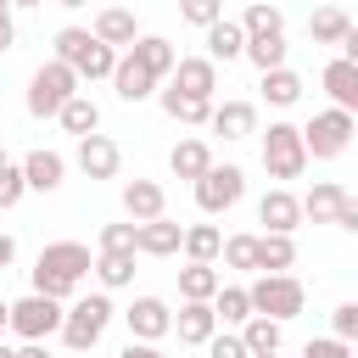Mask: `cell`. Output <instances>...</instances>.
<instances>
[{"label":"cell","mask_w":358,"mask_h":358,"mask_svg":"<svg viewBox=\"0 0 358 358\" xmlns=\"http://www.w3.org/2000/svg\"><path fill=\"white\" fill-rule=\"evenodd\" d=\"M341 56H347V62H352V67H358V22H352V28H347V39H341Z\"/></svg>","instance_id":"cell-48"},{"label":"cell","mask_w":358,"mask_h":358,"mask_svg":"<svg viewBox=\"0 0 358 358\" xmlns=\"http://www.w3.org/2000/svg\"><path fill=\"white\" fill-rule=\"evenodd\" d=\"M252 358H280V352H252Z\"/></svg>","instance_id":"cell-55"},{"label":"cell","mask_w":358,"mask_h":358,"mask_svg":"<svg viewBox=\"0 0 358 358\" xmlns=\"http://www.w3.org/2000/svg\"><path fill=\"white\" fill-rule=\"evenodd\" d=\"M134 235H140V224H106L101 229V252H134Z\"/></svg>","instance_id":"cell-42"},{"label":"cell","mask_w":358,"mask_h":358,"mask_svg":"<svg viewBox=\"0 0 358 358\" xmlns=\"http://www.w3.org/2000/svg\"><path fill=\"white\" fill-rule=\"evenodd\" d=\"M6 330H11V302L0 296V336H6Z\"/></svg>","instance_id":"cell-51"},{"label":"cell","mask_w":358,"mask_h":358,"mask_svg":"<svg viewBox=\"0 0 358 358\" xmlns=\"http://www.w3.org/2000/svg\"><path fill=\"white\" fill-rule=\"evenodd\" d=\"M17 358H50V352H45V341H22V347H17Z\"/></svg>","instance_id":"cell-50"},{"label":"cell","mask_w":358,"mask_h":358,"mask_svg":"<svg viewBox=\"0 0 358 358\" xmlns=\"http://www.w3.org/2000/svg\"><path fill=\"white\" fill-rule=\"evenodd\" d=\"M213 313H218V324H246L257 308H252V291H246V285H224V291L213 296Z\"/></svg>","instance_id":"cell-36"},{"label":"cell","mask_w":358,"mask_h":358,"mask_svg":"<svg viewBox=\"0 0 358 358\" xmlns=\"http://www.w3.org/2000/svg\"><path fill=\"white\" fill-rule=\"evenodd\" d=\"M62 129H67V134H78V140H84V134H101V106L78 90V95L62 106Z\"/></svg>","instance_id":"cell-34"},{"label":"cell","mask_w":358,"mask_h":358,"mask_svg":"<svg viewBox=\"0 0 358 358\" xmlns=\"http://www.w3.org/2000/svg\"><path fill=\"white\" fill-rule=\"evenodd\" d=\"M123 213H129V224L168 218V190H162L157 179H129V185H123Z\"/></svg>","instance_id":"cell-13"},{"label":"cell","mask_w":358,"mask_h":358,"mask_svg":"<svg viewBox=\"0 0 358 358\" xmlns=\"http://www.w3.org/2000/svg\"><path fill=\"white\" fill-rule=\"evenodd\" d=\"M50 45H56V62H67L78 78H112L117 73V50L101 45L90 28H62Z\"/></svg>","instance_id":"cell-2"},{"label":"cell","mask_w":358,"mask_h":358,"mask_svg":"<svg viewBox=\"0 0 358 358\" xmlns=\"http://www.w3.org/2000/svg\"><path fill=\"white\" fill-rule=\"evenodd\" d=\"M22 173H28V190H45V196H50V190H62V179H67V157L39 145V151L22 157Z\"/></svg>","instance_id":"cell-19"},{"label":"cell","mask_w":358,"mask_h":358,"mask_svg":"<svg viewBox=\"0 0 358 358\" xmlns=\"http://www.w3.org/2000/svg\"><path fill=\"white\" fill-rule=\"evenodd\" d=\"M78 84H84V78H78L67 62H56V56L39 62L34 78H28V117H62V106L78 95Z\"/></svg>","instance_id":"cell-3"},{"label":"cell","mask_w":358,"mask_h":358,"mask_svg":"<svg viewBox=\"0 0 358 358\" xmlns=\"http://www.w3.org/2000/svg\"><path fill=\"white\" fill-rule=\"evenodd\" d=\"M246 291H252V308H257V313H268V319H280V324H285V319H296V313L308 308V291H302V280H296V274H257Z\"/></svg>","instance_id":"cell-7"},{"label":"cell","mask_w":358,"mask_h":358,"mask_svg":"<svg viewBox=\"0 0 358 358\" xmlns=\"http://www.w3.org/2000/svg\"><path fill=\"white\" fill-rule=\"evenodd\" d=\"M117 358H168V352H162L157 341H129V347H123Z\"/></svg>","instance_id":"cell-46"},{"label":"cell","mask_w":358,"mask_h":358,"mask_svg":"<svg viewBox=\"0 0 358 358\" xmlns=\"http://www.w3.org/2000/svg\"><path fill=\"white\" fill-rule=\"evenodd\" d=\"M134 257H140V252H95V280H101L106 291L134 285Z\"/></svg>","instance_id":"cell-31"},{"label":"cell","mask_w":358,"mask_h":358,"mask_svg":"<svg viewBox=\"0 0 358 358\" xmlns=\"http://www.w3.org/2000/svg\"><path fill=\"white\" fill-rule=\"evenodd\" d=\"M257 224H268V235H296V229H302V196H291L285 185L263 190V201H257Z\"/></svg>","instance_id":"cell-12"},{"label":"cell","mask_w":358,"mask_h":358,"mask_svg":"<svg viewBox=\"0 0 358 358\" xmlns=\"http://www.w3.org/2000/svg\"><path fill=\"white\" fill-rule=\"evenodd\" d=\"M11 11H17V6H11V0H0V56L17 45V17H11Z\"/></svg>","instance_id":"cell-45"},{"label":"cell","mask_w":358,"mask_h":358,"mask_svg":"<svg viewBox=\"0 0 358 358\" xmlns=\"http://www.w3.org/2000/svg\"><path fill=\"white\" fill-rule=\"evenodd\" d=\"M112 302H106V291H95V296H78L73 308H67V319H62V341L73 347V352H90L101 336H106V324H112Z\"/></svg>","instance_id":"cell-5"},{"label":"cell","mask_w":358,"mask_h":358,"mask_svg":"<svg viewBox=\"0 0 358 358\" xmlns=\"http://www.w3.org/2000/svg\"><path fill=\"white\" fill-rule=\"evenodd\" d=\"M268 6H280V0H268Z\"/></svg>","instance_id":"cell-59"},{"label":"cell","mask_w":358,"mask_h":358,"mask_svg":"<svg viewBox=\"0 0 358 358\" xmlns=\"http://www.w3.org/2000/svg\"><path fill=\"white\" fill-rule=\"evenodd\" d=\"M352 123H358V106H352Z\"/></svg>","instance_id":"cell-57"},{"label":"cell","mask_w":358,"mask_h":358,"mask_svg":"<svg viewBox=\"0 0 358 358\" xmlns=\"http://www.w3.org/2000/svg\"><path fill=\"white\" fill-rule=\"evenodd\" d=\"M296 268V241L291 235H257V274H291Z\"/></svg>","instance_id":"cell-26"},{"label":"cell","mask_w":358,"mask_h":358,"mask_svg":"<svg viewBox=\"0 0 358 358\" xmlns=\"http://www.w3.org/2000/svg\"><path fill=\"white\" fill-rule=\"evenodd\" d=\"M173 336H179L185 347H207V341L218 336V313H213V302H185V308L173 313Z\"/></svg>","instance_id":"cell-18"},{"label":"cell","mask_w":358,"mask_h":358,"mask_svg":"<svg viewBox=\"0 0 358 358\" xmlns=\"http://www.w3.org/2000/svg\"><path fill=\"white\" fill-rule=\"evenodd\" d=\"M341 207H347V190H341L336 179H319V185L302 196V218H313V224H336Z\"/></svg>","instance_id":"cell-25"},{"label":"cell","mask_w":358,"mask_h":358,"mask_svg":"<svg viewBox=\"0 0 358 358\" xmlns=\"http://www.w3.org/2000/svg\"><path fill=\"white\" fill-rule=\"evenodd\" d=\"M84 274H95L90 246H84V241H50V246L39 252V263H34V291L67 302V296L84 285Z\"/></svg>","instance_id":"cell-1"},{"label":"cell","mask_w":358,"mask_h":358,"mask_svg":"<svg viewBox=\"0 0 358 358\" xmlns=\"http://www.w3.org/2000/svg\"><path fill=\"white\" fill-rule=\"evenodd\" d=\"M319 84H324V95H330V106H341V112H352V106H358V67H352L347 56H336V62H324V73H319Z\"/></svg>","instance_id":"cell-20"},{"label":"cell","mask_w":358,"mask_h":358,"mask_svg":"<svg viewBox=\"0 0 358 358\" xmlns=\"http://www.w3.org/2000/svg\"><path fill=\"white\" fill-rule=\"evenodd\" d=\"M263 101L268 106H296L302 101V73H291V67H274V73H263Z\"/></svg>","instance_id":"cell-33"},{"label":"cell","mask_w":358,"mask_h":358,"mask_svg":"<svg viewBox=\"0 0 358 358\" xmlns=\"http://www.w3.org/2000/svg\"><path fill=\"white\" fill-rule=\"evenodd\" d=\"M302 358H352V347H347V341H336V336H319V341H308V347H302Z\"/></svg>","instance_id":"cell-44"},{"label":"cell","mask_w":358,"mask_h":358,"mask_svg":"<svg viewBox=\"0 0 358 358\" xmlns=\"http://www.w3.org/2000/svg\"><path fill=\"white\" fill-rule=\"evenodd\" d=\"M218 291H224V274L213 263H185L179 268V296L185 302H213Z\"/></svg>","instance_id":"cell-27"},{"label":"cell","mask_w":358,"mask_h":358,"mask_svg":"<svg viewBox=\"0 0 358 358\" xmlns=\"http://www.w3.org/2000/svg\"><path fill=\"white\" fill-rule=\"evenodd\" d=\"M207 358H252V352H246L241 330H218V336L207 341Z\"/></svg>","instance_id":"cell-43"},{"label":"cell","mask_w":358,"mask_h":358,"mask_svg":"<svg viewBox=\"0 0 358 358\" xmlns=\"http://www.w3.org/2000/svg\"><path fill=\"white\" fill-rule=\"evenodd\" d=\"M112 90H117V101L140 106V101L157 95V78H151V67H140L134 50H123V56H117V73H112Z\"/></svg>","instance_id":"cell-14"},{"label":"cell","mask_w":358,"mask_h":358,"mask_svg":"<svg viewBox=\"0 0 358 358\" xmlns=\"http://www.w3.org/2000/svg\"><path fill=\"white\" fill-rule=\"evenodd\" d=\"M347 28H352V17H347L341 6H319V11L308 17V39H313V45H341Z\"/></svg>","instance_id":"cell-30"},{"label":"cell","mask_w":358,"mask_h":358,"mask_svg":"<svg viewBox=\"0 0 358 358\" xmlns=\"http://www.w3.org/2000/svg\"><path fill=\"white\" fill-rule=\"evenodd\" d=\"M73 162H78L84 179H117V168H123V145H117L112 134H84L78 151H73Z\"/></svg>","instance_id":"cell-11"},{"label":"cell","mask_w":358,"mask_h":358,"mask_svg":"<svg viewBox=\"0 0 358 358\" xmlns=\"http://www.w3.org/2000/svg\"><path fill=\"white\" fill-rule=\"evenodd\" d=\"M330 336L336 341H358V302H336V313H330Z\"/></svg>","instance_id":"cell-41"},{"label":"cell","mask_w":358,"mask_h":358,"mask_svg":"<svg viewBox=\"0 0 358 358\" xmlns=\"http://www.w3.org/2000/svg\"><path fill=\"white\" fill-rule=\"evenodd\" d=\"M56 6H67V11H73V6H90V0H56Z\"/></svg>","instance_id":"cell-53"},{"label":"cell","mask_w":358,"mask_h":358,"mask_svg":"<svg viewBox=\"0 0 358 358\" xmlns=\"http://www.w3.org/2000/svg\"><path fill=\"white\" fill-rule=\"evenodd\" d=\"M179 17L190 22V28H213V22H224V0H179Z\"/></svg>","instance_id":"cell-39"},{"label":"cell","mask_w":358,"mask_h":358,"mask_svg":"<svg viewBox=\"0 0 358 358\" xmlns=\"http://www.w3.org/2000/svg\"><path fill=\"white\" fill-rule=\"evenodd\" d=\"M134 252H140V257H173V252H185V224H173V218H151V224H140Z\"/></svg>","instance_id":"cell-17"},{"label":"cell","mask_w":358,"mask_h":358,"mask_svg":"<svg viewBox=\"0 0 358 358\" xmlns=\"http://www.w3.org/2000/svg\"><path fill=\"white\" fill-rule=\"evenodd\" d=\"M90 34H95L101 45H112V50H117V45L129 50V45L140 39V22H134V11H129V6H101V11H95V22H90Z\"/></svg>","instance_id":"cell-16"},{"label":"cell","mask_w":358,"mask_h":358,"mask_svg":"<svg viewBox=\"0 0 358 358\" xmlns=\"http://www.w3.org/2000/svg\"><path fill=\"white\" fill-rule=\"evenodd\" d=\"M173 90H179V95H196V101H213V90H218V62H213V56H179Z\"/></svg>","instance_id":"cell-15"},{"label":"cell","mask_w":358,"mask_h":358,"mask_svg":"<svg viewBox=\"0 0 358 358\" xmlns=\"http://www.w3.org/2000/svg\"><path fill=\"white\" fill-rule=\"evenodd\" d=\"M207 168H213V151H207V140H196V134H185V140L168 151V173H173V179H190V185H196Z\"/></svg>","instance_id":"cell-23"},{"label":"cell","mask_w":358,"mask_h":358,"mask_svg":"<svg viewBox=\"0 0 358 358\" xmlns=\"http://www.w3.org/2000/svg\"><path fill=\"white\" fill-rule=\"evenodd\" d=\"M0 358H17V352H11V347H6V341H0Z\"/></svg>","instance_id":"cell-54"},{"label":"cell","mask_w":358,"mask_h":358,"mask_svg":"<svg viewBox=\"0 0 358 358\" xmlns=\"http://www.w3.org/2000/svg\"><path fill=\"white\" fill-rule=\"evenodd\" d=\"M352 134H358L352 112H341V106L313 112V117H308V129H302V140H308V162H336V157L352 145Z\"/></svg>","instance_id":"cell-4"},{"label":"cell","mask_w":358,"mask_h":358,"mask_svg":"<svg viewBox=\"0 0 358 358\" xmlns=\"http://www.w3.org/2000/svg\"><path fill=\"white\" fill-rule=\"evenodd\" d=\"M241 341H246V352H280L285 324H280V319H268V313H252V319L241 324Z\"/></svg>","instance_id":"cell-32"},{"label":"cell","mask_w":358,"mask_h":358,"mask_svg":"<svg viewBox=\"0 0 358 358\" xmlns=\"http://www.w3.org/2000/svg\"><path fill=\"white\" fill-rule=\"evenodd\" d=\"M224 268H257V235H224Z\"/></svg>","instance_id":"cell-38"},{"label":"cell","mask_w":358,"mask_h":358,"mask_svg":"<svg viewBox=\"0 0 358 358\" xmlns=\"http://www.w3.org/2000/svg\"><path fill=\"white\" fill-rule=\"evenodd\" d=\"M11 6H17V11H34V6H45V0H11Z\"/></svg>","instance_id":"cell-52"},{"label":"cell","mask_w":358,"mask_h":358,"mask_svg":"<svg viewBox=\"0 0 358 358\" xmlns=\"http://www.w3.org/2000/svg\"><path fill=\"white\" fill-rule=\"evenodd\" d=\"M201 39H207V56H213V62H235V56H246V28H241L235 17L213 22Z\"/></svg>","instance_id":"cell-28"},{"label":"cell","mask_w":358,"mask_h":358,"mask_svg":"<svg viewBox=\"0 0 358 358\" xmlns=\"http://www.w3.org/2000/svg\"><path fill=\"white\" fill-rule=\"evenodd\" d=\"M22 196H28V173H22V162H6V168H0V213L17 207Z\"/></svg>","instance_id":"cell-40"},{"label":"cell","mask_w":358,"mask_h":358,"mask_svg":"<svg viewBox=\"0 0 358 358\" xmlns=\"http://www.w3.org/2000/svg\"><path fill=\"white\" fill-rule=\"evenodd\" d=\"M207 129L224 134V140H246V134H257V106L252 101H224V106H213Z\"/></svg>","instance_id":"cell-22"},{"label":"cell","mask_w":358,"mask_h":358,"mask_svg":"<svg viewBox=\"0 0 358 358\" xmlns=\"http://www.w3.org/2000/svg\"><path fill=\"white\" fill-rule=\"evenodd\" d=\"M157 101H162V112H168L173 123H190V129L213 123V106H218V101H196V95H179L173 84H168V90H157Z\"/></svg>","instance_id":"cell-24"},{"label":"cell","mask_w":358,"mask_h":358,"mask_svg":"<svg viewBox=\"0 0 358 358\" xmlns=\"http://www.w3.org/2000/svg\"><path fill=\"white\" fill-rule=\"evenodd\" d=\"M241 28H246V39L285 34V11H280V6H268V0H252V6H246V17H241Z\"/></svg>","instance_id":"cell-37"},{"label":"cell","mask_w":358,"mask_h":358,"mask_svg":"<svg viewBox=\"0 0 358 358\" xmlns=\"http://www.w3.org/2000/svg\"><path fill=\"white\" fill-rule=\"evenodd\" d=\"M123 324H129V341H162L173 336V308L162 296H134L123 308Z\"/></svg>","instance_id":"cell-10"},{"label":"cell","mask_w":358,"mask_h":358,"mask_svg":"<svg viewBox=\"0 0 358 358\" xmlns=\"http://www.w3.org/2000/svg\"><path fill=\"white\" fill-rule=\"evenodd\" d=\"M185 257L190 263H218L224 257V229L218 224H185Z\"/></svg>","instance_id":"cell-29"},{"label":"cell","mask_w":358,"mask_h":358,"mask_svg":"<svg viewBox=\"0 0 358 358\" xmlns=\"http://www.w3.org/2000/svg\"><path fill=\"white\" fill-rule=\"evenodd\" d=\"M0 168H6V145H0Z\"/></svg>","instance_id":"cell-56"},{"label":"cell","mask_w":358,"mask_h":358,"mask_svg":"<svg viewBox=\"0 0 358 358\" xmlns=\"http://www.w3.org/2000/svg\"><path fill=\"white\" fill-rule=\"evenodd\" d=\"M241 196H246V173H241L235 162H224V168L213 162V168H207V173L196 179V207H201L207 218H218V213H229V207H235Z\"/></svg>","instance_id":"cell-9"},{"label":"cell","mask_w":358,"mask_h":358,"mask_svg":"<svg viewBox=\"0 0 358 358\" xmlns=\"http://www.w3.org/2000/svg\"><path fill=\"white\" fill-rule=\"evenodd\" d=\"M11 257H17V241H11V235H6V229H0V274H6V268H11Z\"/></svg>","instance_id":"cell-49"},{"label":"cell","mask_w":358,"mask_h":358,"mask_svg":"<svg viewBox=\"0 0 358 358\" xmlns=\"http://www.w3.org/2000/svg\"><path fill=\"white\" fill-rule=\"evenodd\" d=\"M129 50L140 56V67H151V78H157V84H162V78H173V67H179V50H173V39H162V34H140Z\"/></svg>","instance_id":"cell-21"},{"label":"cell","mask_w":358,"mask_h":358,"mask_svg":"<svg viewBox=\"0 0 358 358\" xmlns=\"http://www.w3.org/2000/svg\"><path fill=\"white\" fill-rule=\"evenodd\" d=\"M285 56H291L285 34H263V39H246V62H252L257 73H274V67H285Z\"/></svg>","instance_id":"cell-35"},{"label":"cell","mask_w":358,"mask_h":358,"mask_svg":"<svg viewBox=\"0 0 358 358\" xmlns=\"http://www.w3.org/2000/svg\"><path fill=\"white\" fill-rule=\"evenodd\" d=\"M263 168H268V179H302L308 140H302L296 123H268V134H263Z\"/></svg>","instance_id":"cell-6"},{"label":"cell","mask_w":358,"mask_h":358,"mask_svg":"<svg viewBox=\"0 0 358 358\" xmlns=\"http://www.w3.org/2000/svg\"><path fill=\"white\" fill-rule=\"evenodd\" d=\"M62 319H67V308H62L56 296H39V291H28L22 302H11V330H17L22 341L62 336Z\"/></svg>","instance_id":"cell-8"},{"label":"cell","mask_w":358,"mask_h":358,"mask_svg":"<svg viewBox=\"0 0 358 358\" xmlns=\"http://www.w3.org/2000/svg\"><path fill=\"white\" fill-rule=\"evenodd\" d=\"M336 229H347V235H358V201L347 196V207L336 213Z\"/></svg>","instance_id":"cell-47"},{"label":"cell","mask_w":358,"mask_h":358,"mask_svg":"<svg viewBox=\"0 0 358 358\" xmlns=\"http://www.w3.org/2000/svg\"><path fill=\"white\" fill-rule=\"evenodd\" d=\"M352 358H358V341H352Z\"/></svg>","instance_id":"cell-58"}]
</instances>
